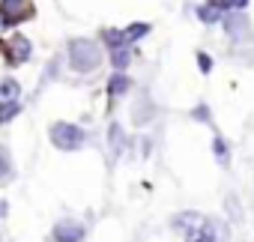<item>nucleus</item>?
I'll return each mask as SVG.
<instances>
[{
  "label": "nucleus",
  "instance_id": "nucleus-1",
  "mask_svg": "<svg viewBox=\"0 0 254 242\" xmlns=\"http://www.w3.org/2000/svg\"><path fill=\"white\" fill-rule=\"evenodd\" d=\"M99 45L96 42H90V39H75V42H69V60H72V66L78 69V72H93L96 66H99Z\"/></svg>",
  "mask_w": 254,
  "mask_h": 242
},
{
  "label": "nucleus",
  "instance_id": "nucleus-2",
  "mask_svg": "<svg viewBox=\"0 0 254 242\" xmlns=\"http://www.w3.org/2000/svg\"><path fill=\"white\" fill-rule=\"evenodd\" d=\"M51 144L57 150H81L84 147V129L75 123H54L51 126Z\"/></svg>",
  "mask_w": 254,
  "mask_h": 242
},
{
  "label": "nucleus",
  "instance_id": "nucleus-3",
  "mask_svg": "<svg viewBox=\"0 0 254 242\" xmlns=\"http://www.w3.org/2000/svg\"><path fill=\"white\" fill-rule=\"evenodd\" d=\"M30 15L27 0H0V21L3 24H21Z\"/></svg>",
  "mask_w": 254,
  "mask_h": 242
},
{
  "label": "nucleus",
  "instance_id": "nucleus-4",
  "mask_svg": "<svg viewBox=\"0 0 254 242\" xmlns=\"http://www.w3.org/2000/svg\"><path fill=\"white\" fill-rule=\"evenodd\" d=\"M51 239H54V242H81V239H84V227H81L78 221H72V218L57 221L54 230H51Z\"/></svg>",
  "mask_w": 254,
  "mask_h": 242
},
{
  "label": "nucleus",
  "instance_id": "nucleus-5",
  "mask_svg": "<svg viewBox=\"0 0 254 242\" xmlns=\"http://www.w3.org/2000/svg\"><path fill=\"white\" fill-rule=\"evenodd\" d=\"M3 54H6V60L12 66H18V63H24L30 57V42L24 36H12L9 42H3Z\"/></svg>",
  "mask_w": 254,
  "mask_h": 242
},
{
  "label": "nucleus",
  "instance_id": "nucleus-6",
  "mask_svg": "<svg viewBox=\"0 0 254 242\" xmlns=\"http://www.w3.org/2000/svg\"><path fill=\"white\" fill-rule=\"evenodd\" d=\"M186 242H215V227H212V221H200V224H194V227H189L186 230Z\"/></svg>",
  "mask_w": 254,
  "mask_h": 242
},
{
  "label": "nucleus",
  "instance_id": "nucleus-7",
  "mask_svg": "<svg viewBox=\"0 0 254 242\" xmlns=\"http://www.w3.org/2000/svg\"><path fill=\"white\" fill-rule=\"evenodd\" d=\"M18 93H21V87H18V81H15V78L0 81V102H15V99H18Z\"/></svg>",
  "mask_w": 254,
  "mask_h": 242
},
{
  "label": "nucleus",
  "instance_id": "nucleus-8",
  "mask_svg": "<svg viewBox=\"0 0 254 242\" xmlns=\"http://www.w3.org/2000/svg\"><path fill=\"white\" fill-rule=\"evenodd\" d=\"M123 147H126L123 126H120V123H114V126H111V153H114V156H120V153H123Z\"/></svg>",
  "mask_w": 254,
  "mask_h": 242
},
{
  "label": "nucleus",
  "instance_id": "nucleus-9",
  "mask_svg": "<svg viewBox=\"0 0 254 242\" xmlns=\"http://www.w3.org/2000/svg\"><path fill=\"white\" fill-rule=\"evenodd\" d=\"M126 90H129V81H126V75H123V72H117V75L108 81V93H111V96H123Z\"/></svg>",
  "mask_w": 254,
  "mask_h": 242
},
{
  "label": "nucleus",
  "instance_id": "nucleus-10",
  "mask_svg": "<svg viewBox=\"0 0 254 242\" xmlns=\"http://www.w3.org/2000/svg\"><path fill=\"white\" fill-rule=\"evenodd\" d=\"M111 51H114V54H111V57H114V69H126V63L132 60V51L126 48V45H117V48H111Z\"/></svg>",
  "mask_w": 254,
  "mask_h": 242
},
{
  "label": "nucleus",
  "instance_id": "nucleus-11",
  "mask_svg": "<svg viewBox=\"0 0 254 242\" xmlns=\"http://www.w3.org/2000/svg\"><path fill=\"white\" fill-rule=\"evenodd\" d=\"M147 33H150V24H132L129 30L123 33V39H126V45H129V42H138V39L147 36Z\"/></svg>",
  "mask_w": 254,
  "mask_h": 242
},
{
  "label": "nucleus",
  "instance_id": "nucleus-12",
  "mask_svg": "<svg viewBox=\"0 0 254 242\" xmlns=\"http://www.w3.org/2000/svg\"><path fill=\"white\" fill-rule=\"evenodd\" d=\"M21 111L18 102H0V123H9V120Z\"/></svg>",
  "mask_w": 254,
  "mask_h": 242
},
{
  "label": "nucleus",
  "instance_id": "nucleus-13",
  "mask_svg": "<svg viewBox=\"0 0 254 242\" xmlns=\"http://www.w3.org/2000/svg\"><path fill=\"white\" fill-rule=\"evenodd\" d=\"M12 177V162H9V153L0 147V180H9Z\"/></svg>",
  "mask_w": 254,
  "mask_h": 242
},
{
  "label": "nucleus",
  "instance_id": "nucleus-14",
  "mask_svg": "<svg viewBox=\"0 0 254 242\" xmlns=\"http://www.w3.org/2000/svg\"><path fill=\"white\" fill-rule=\"evenodd\" d=\"M197 15H200V21L215 24V21H218V6H200V9H197Z\"/></svg>",
  "mask_w": 254,
  "mask_h": 242
},
{
  "label": "nucleus",
  "instance_id": "nucleus-15",
  "mask_svg": "<svg viewBox=\"0 0 254 242\" xmlns=\"http://www.w3.org/2000/svg\"><path fill=\"white\" fill-rule=\"evenodd\" d=\"M105 42H108L111 48H117V45H126V39H123V33H120V30H105Z\"/></svg>",
  "mask_w": 254,
  "mask_h": 242
},
{
  "label": "nucleus",
  "instance_id": "nucleus-16",
  "mask_svg": "<svg viewBox=\"0 0 254 242\" xmlns=\"http://www.w3.org/2000/svg\"><path fill=\"white\" fill-rule=\"evenodd\" d=\"M212 153H215L221 162H227V147H224V141H221V138H215V141H212Z\"/></svg>",
  "mask_w": 254,
  "mask_h": 242
},
{
  "label": "nucleus",
  "instance_id": "nucleus-17",
  "mask_svg": "<svg viewBox=\"0 0 254 242\" xmlns=\"http://www.w3.org/2000/svg\"><path fill=\"white\" fill-rule=\"evenodd\" d=\"M248 3V0H221V3H215L218 9H242Z\"/></svg>",
  "mask_w": 254,
  "mask_h": 242
},
{
  "label": "nucleus",
  "instance_id": "nucleus-18",
  "mask_svg": "<svg viewBox=\"0 0 254 242\" xmlns=\"http://www.w3.org/2000/svg\"><path fill=\"white\" fill-rule=\"evenodd\" d=\"M197 63H200V72H209V69H212V60H209L206 54H197Z\"/></svg>",
  "mask_w": 254,
  "mask_h": 242
},
{
  "label": "nucleus",
  "instance_id": "nucleus-19",
  "mask_svg": "<svg viewBox=\"0 0 254 242\" xmlns=\"http://www.w3.org/2000/svg\"><path fill=\"white\" fill-rule=\"evenodd\" d=\"M194 114H197V120H200V123H206V120H209V117H206V114H209V111H206V108H203V105H200V108H197V111H194Z\"/></svg>",
  "mask_w": 254,
  "mask_h": 242
},
{
  "label": "nucleus",
  "instance_id": "nucleus-20",
  "mask_svg": "<svg viewBox=\"0 0 254 242\" xmlns=\"http://www.w3.org/2000/svg\"><path fill=\"white\" fill-rule=\"evenodd\" d=\"M6 209H9V206H6V200H0V218L6 215Z\"/></svg>",
  "mask_w": 254,
  "mask_h": 242
},
{
  "label": "nucleus",
  "instance_id": "nucleus-21",
  "mask_svg": "<svg viewBox=\"0 0 254 242\" xmlns=\"http://www.w3.org/2000/svg\"><path fill=\"white\" fill-rule=\"evenodd\" d=\"M0 24H3V21H0Z\"/></svg>",
  "mask_w": 254,
  "mask_h": 242
}]
</instances>
